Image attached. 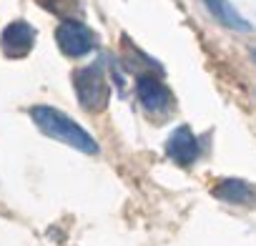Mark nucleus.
<instances>
[{
  "label": "nucleus",
  "mask_w": 256,
  "mask_h": 246,
  "mask_svg": "<svg viewBox=\"0 0 256 246\" xmlns=\"http://www.w3.org/2000/svg\"><path fill=\"white\" fill-rule=\"evenodd\" d=\"M254 60H256V50H254Z\"/></svg>",
  "instance_id": "9"
},
{
  "label": "nucleus",
  "mask_w": 256,
  "mask_h": 246,
  "mask_svg": "<svg viewBox=\"0 0 256 246\" xmlns=\"http://www.w3.org/2000/svg\"><path fill=\"white\" fill-rule=\"evenodd\" d=\"M30 118L48 138L60 141V144H66V146H70L80 154H90V156L98 154V144L93 141V136L83 126H78L68 113H63L53 106H33Z\"/></svg>",
  "instance_id": "1"
},
{
  "label": "nucleus",
  "mask_w": 256,
  "mask_h": 246,
  "mask_svg": "<svg viewBox=\"0 0 256 246\" xmlns=\"http://www.w3.org/2000/svg\"><path fill=\"white\" fill-rule=\"evenodd\" d=\"M166 154L174 164L178 166H191L196 158H198V138L191 134L188 126H181L176 128L168 141H166Z\"/></svg>",
  "instance_id": "6"
},
{
  "label": "nucleus",
  "mask_w": 256,
  "mask_h": 246,
  "mask_svg": "<svg viewBox=\"0 0 256 246\" xmlns=\"http://www.w3.org/2000/svg\"><path fill=\"white\" fill-rule=\"evenodd\" d=\"M211 194L218 201L234 204V206H251L256 201V188L244 178H224L211 188Z\"/></svg>",
  "instance_id": "7"
},
{
  "label": "nucleus",
  "mask_w": 256,
  "mask_h": 246,
  "mask_svg": "<svg viewBox=\"0 0 256 246\" xmlns=\"http://www.w3.org/2000/svg\"><path fill=\"white\" fill-rule=\"evenodd\" d=\"M73 88H76V96H78L80 106L90 113L103 110L110 100V86H108V78H106V73L98 63L76 70Z\"/></svg>",
  "instance_id": "2"
},
{
  "label": "nucleus",
  "mask_w": 256,
  "mask_h": 246,
  "mask_svg": "<svg viewBox=\"0 0 256 246\" xmlns=\"http://www.w3.org/2000/svg\"><path fill=\"white\" fill-rule=\"evenodd\" d=\"M204 3L208 6V10H211L224 26H228V28H234V30H251V26L231 8L228 0H204Z\"/></svg>",
  "instance_id": "8"
},
{
  "label": "nucleus",
  "mask_w": 256,
  "mask_h": 246,
  "mask_svg": "<svg viewBox=\"0 0 256 246\" xmlns=\"http://www.w3.org/2000/svg\"><path fill=\"white\" fill-rule=\"evenodd\" d=\"M56 43L60 48L63 56L68 58H83L96 48V36L93 30L73 18H66L58 28H56Z\"/></svg>",
  "instance_id": "3"
},
{
  "label": "nucleus",
  "mask_w": 256,
  "mask_h": 246,
  "mask_svg": "<svg viewBox=\"0 0 256 246\" xmlns=\"http://www.w3.org/2000/svg\"><path fill=\"white\" fill-rule=\"evenodd\" d=\"M136 96H138V100L144 103V108L151 110V113L164 116V113H168V110L174 108V96H171V90H168L166 83L158 80L156 76H138V80H136Z\"/></svg>",
  "instance_id": "4"
},
{
  "label": "nucleus",
  "mask_w": 256,
  "mask_h": 246,
  "mask_svg": "<svg viewBox=\"0 0 256 246\" xmlns=\"http://www.w3.org/2000/svg\"><path fill=\"white\" fill-rule=\"evenodd\" d=\"M36 46V28L26 20H16L0 33V48L8 58H26Z\"/></svg>",
  "instance_id": "5"
}]
</instances>
